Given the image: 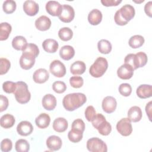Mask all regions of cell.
I'll return each instance as SVG.
<instances>
[{
    "label": "cell",
    "mask_w": 152,
    "mask_h": 152,
    "mask_svg": "<svg viewBox=\"0 0 152 152\" xmlns=\"http://www.w3.org/2000/svg\"><path fill=\"white\" fill-rule=\"evenodd\" d=\"M87 101L86 96L81 93H73L66 95L62 100L64 108L68 111H74L83 106Z\"/></svg>",
    "instance_id": "obj_1"
},
{
    "label": "cell",
    "mask_w": 152,
    "mask_h": 152,
    "mask_svg": "<svg viewBox=\"0 0 152 152\" xmlns=\"http://www.w3.org/2000/svg\"><path fill=\"white\" fill-rule=\"evenodd\" d=\"M135 9L130 4H126L116 11L114 16V20L119 26L126 25L135 16Z\"/></svg>",
    "instance_id": "obj_2"
},
{
    "label": "cell",
    "mask_w": 152,
    "mask_h": 152,
    "mask_svg": "<svg viewBox=\"0 0 152 152\" xmlns=\"http://www.w3.org/2000/svg\"><path fill=\"white\" fill-rule=\"evenodd\" d=\"M14 94L16 100L21 104L27 103L31 98V94L28 90L27 84L23 81L16 83V89Z\"/></svg>",
    "instance_id": "obj_3"
},
{
    "label": "cell",
    "mask_w": 152,
    "mask_h": 152,
    "mask_svg": "<svg viewBox=\"0 0 152 152\" xmlns=\"http://www.w3.org/2000/svg\"><path fill=\"white\" fill-rule=\"evenodd\" d=\"M108 68V62L106 58H97L89 69L90 75L95 78L101 77L106 71Z\"/></svg>",
    "instance_id": "obj_4"
},
{
    "label": "cell",
    "mask_w": 152,
    "mask_h": 152,
    "mask_svg": "<svg viewBox=\"0 0 152 152\" xmlns=\"http://www.w3.org/2000/svg\"><path fill=\"white\" fill-rule=\"evenodd\" d=\"M87 148L91 152H106L107 151L106 143L97 137L91 138L87 140Z\"/></svg>",
    "instance_id": "obj_5"
},
{
    "label": "cell",
    "mask_w": 152,
    "mask_h": 152,
    "mask_svg": "<svg viewBox=\"0 0 152 152\" xmlns=\"http://www.w3.org/2000/svg\"><path fill=\"white\" fill-rule=\"evenodd\" d=\"M116 129L121 135L124 137L129 136L132 132L131 121L128 118L121 119L116 124Z\"/></svg>",
    "instance_id": "obj_6"
},
{
    "label": "cell",
    "mask_w": 152,
    "mask_h": 152,
    "mask_svg": "<svg viewBox=\"0 0 152 152\" xmlns=\"http://www.w3.org/2000/svg\"><path fill=\"white\" fill-rule=\"evenodd\" d=\"M49 71L52 75L59 78L63 77L66 74L65 66L59 60H54L50 63Z\"/></svg>",
    "instance_id": "obj_7"
},
{
    "label": "cell",
    "mask_w": 152,
    "mask_h": 152,
    "mask_svg": "<svg viewBox=\"0 0 152 152\" xmlns=\"http://www.w3.org/2000/svg\"><path fill=\"white\" fill-rule=\"evenodd\" d=\"M75 11L74 8L68 4L62 5V10L61 14L58 16L59 20L64 23H70L74 19Z\"/></svg>",
    "instance_id": "obj_8"
},
{
    "label": "cell",
    "mask_w": 152,
    "mask_h": 152,
    "mask_svg": "<svg viewBox=\"0 0 152 152\" xmlns=\"http://www.w3.org/2000/svg\"><path fill=\"white\" fill-rule=\"evenodd\" d=\"M102 109L104 112L107 113H111L113 112L117 106V102L116 99L112 96H106L102 101Z\"/></svg>",
    "instance_id": "obj_9"
},
{
    "label": "cell",
    "mask_w": 152,
    "mask_h": 152,
    "mask_svg": "<svg viewBox=\"0 0 152 152\" xmlns=\"http://www.w3.org/2000/svg\"><path fill=\"white\" fill-rule=\"evenodd\" d=\"M62 10V5L55 1H49L46 4L47 12L52 16H59Z\"/></svg>",
    "instance_id": "obj_10"
},
{
    "label": "cell",
    "mask_w": 152,
    "mask_h": 152,
    "mask_svg": "<svg viewBox=\"0 0 152 152\" xmlns=\"http://www.w3.org/2000/svg\"><path fill=\"white\" fill-rule=\"evenodd\" d=\"M23 7L24 12L30 16H34L36 15L39 12V5L34 1H26L23 4Z\"/></svg>",
    "instance_id": "obj_11"
},
{
    "label": "cell",
    "mask_w": 152,
    "mask_h": 152,
    "mask_svg": "<svg viewBox=\"0 0 152 152\" xmlns=\"http://www.w3.org/2000/svg\"><path fill=\"white\" fill-rule=\"evenodd\" d=\"M36 58L33 55L22 53L20 59V65L21 68L27 70L33 67L35 64Z\"/></svg>",
    "instance_id": "obj_12"
},
{
    "label": "cell",
    "mask_w": 152,
    "mask_h": 152,
    "mask_svg": "<svg viewBox=\"0 0 152 152\" xmlns=\"http://www.w3.org/2000/svg\"><path fill=\"white\" fill-rule=\"evenodd\" d=\"M134 74L133 68L129 65L124 64L117 70L118 76L122 80L130 79Z\"/></svg>",
    "instance_id": "obj_13"
},
{
    "label": "cell",
    "mask_w": 152,
    "mask_h": 152,
    "mask_svg": "<svg viewBox=\"0 0 152 152\" xmlns=\"http://www.w3.org/2000/svg\"><path fill=\"white\" fill-rule=\"evenodd\" d=\"M33 126L32 124L27 121L20 122L17 126V131L21 136H27L32 133Z\"/></svg>",
    "instance_id": "obj_14"
},
{
    "label": "cell",
    "mask_w": 152,
    "mask_h": 152,
    "mask_svg": "<svg viewBox=\"0 0 152 152\" xmlns=\"http://www.w3.org/2000/svg\"><path fill=\"white\" fill-rule=\"evenodd\" d=\"M49 77V72L44 68H39L34 71L33 75V81L39 84H42L48 81Z\"/></svg>",
    "instance_id": "obj_15"
},
{
    "label": "cell",
    "mask_w": 152,
    "mask_h": 152,
    "mask_svg": "<svg viewBox=\"0 0 152 152\" xmlns=\"http://www.w3.org/2000/svg\"><path fill=\"white\" fill-rule=\"evenodd\" d=\"M62 142L61 138L56 135L49 136L46 140V145L51 151L59 150L62 147Z\"/></svg>",
    "instance_id": "obj_16"
},
{
    "label": "cell",
    "mask_w": 152,
    "mask_h": 152,
    "mask_svg": "<svg viewBox=\"0 0 152 152\" xmlns=\"http://www.w3.org/2000/svg\"><path fill=\"white\" fill-rule=\"evenodd\" d=\"M42 103L43 107L46 110H52L56 106V99L53 95L51 94H47L43 96Z\"/></svg>",
    "instance_id": "obj_17"
},
{
    "label": "cell",
    "mask_w": 152,
    "mask_h": 152,
    "mask_svg": "<svg viewBox=\"0 0 152 152\" xmlns=\"http://www.w3.org/2000/svg\"><path fill=\"white\" fill-rule=\"evenodd\" d=\"M35 26L39 30L46 31L50 27L51 21L47 16L42 15L36 20Z\"/></svg>",
    "instance_id": "obj_18"
},
{
    "label": "cell",
    "mask_w": 152,
    "mask_h": 152,
    "mask_svg": "<svg viewBox=\"0 0 152 152\" xmlns=\"http://www.w3.org/2000/svg\"><path fill=\"white\" fill-rule=\"evenodd\" d=\"M136 93L141 99L149 98L152 96V87L149 84H141L137 88Z\"/></svg>",
    "instance_id": "obj_19"
},
{
    "label": "cell",
    "mask_w": 152,
    "mask_h": 152,
    "mask_svg": "<svg viewBox=\"0 0 152 152\" xmlns=\"http://www.w3.org/2000/svg\"><path fill=\"white\" fill-rule=\"evenodd\" d=\"M128 118L131 122H137L142 118V111L140 107L134 106L131 107L128 112Z\"/></svg>",
    "instance_id": "obj_20"
},
{
    "label": "cell",
    "mask_w": 152,
    "mask_h": 152,
    "mask_svg": "<svg viewBox=\"0 0 152 152\" xmlns=\"http://www.w3.org/2000/svg\"><path fill=\"white\" fill-rule=\"evenodd\" d=\"M102 20V12L98 9L92 10L88 15V21L89 23L93 26L100 24Z\"/></svg>",
    "instance_id": "obj_21"
},
{
    "label": "cell",
    "mask_w": 152,
    "mask_h": 152,
    "mask_svg": "<svg viewBox=\"0 0 152 152\" xmlns=\"http://www.w3.org/2000/svg\"><path fill=\"white\" fill-rule=\"evenodd\" d=\"M58 42L52 39H47L42 43V47L43 49L48 53H55L58 49Z\"/></svg>",
    "instance_id": "obj_22"
},
{
    "label": "cell",
    "mask_w": 152,
    "mask_h": 152,
    "mask_svg": "<svg viewBox=\"0 0 152 152\" xmlns=\"http://www.w3.org/2000/svg\"><path fill=\"white\" fill-rule=\"evenodd\" d=\"M68 124L64 118L59 117L55 119L53 122V128L58 132H63L68 128Z\"/></svg>",
    "instance_id": "obj_23"
},
{
    "label": "cell",
    "mask_w": 152,
    "mask_h": 152,
    "mask_svg": "<svg viewBox=\"0 0 152 152\" xmlns=\"http://www.w3.org/2000/svg\"><path fill=\"white\" fill-rule=\"evenodd\" d=\"M50 118L49 115L46 113H40L35 119V123L37 126L41 129L47 128L50 124Z\"/></svg>",
    "instance_id": "obj_24"
},
{
    "label": "cell",
    "mask_w": 152,
    "mask_h": 152,
    "mask_svg": "<svg viewBox=\"0 0 152 152\" xmlns=\"http://www.w3.org/2000/svg\"><path fill=\"white\" fill-rule=\"evenodd\" d=\"M75 55V50L74 48L69 45H65L62 46L59 50V55L61 58L65 61L72 59Z\"/></svg>",
    "instance_id": "obj_25"
},
{
    "label": "cell",
    "mask_w": 152,
    "mask_h": 152,
    "mask_svg": "<svg viewBox=\"0 0 152 152\" xmlns=\"http://www.w3.org/2000/svg\"><path fill=\"white\" fill-rule=\"evenodd\" d=\"M86 66L84 62L77 61L70 66V72L73 75H81L86 71Z\"/></svg>",
    "instance_id": "obj_26"
},
{
    "label": "cell",
    "mask_w": 152,
    "mask_h": 152,
    "mask_svg": "<svg viewBox=\"0 0 152 152\" xmlns=\"http://www.w3.org/2000/svg\"><path fill=\"white\" fill-rule=\"evenodd\" d=\"M27 45V40L22 36H17L12 40V47L17 50H23Z\"/></svg>",
    "instance_id": "obj_27"
},
{
    "label": "cell",
    "mask_w": 152,
    "mask_h": 152,
    "mask_svg": "<svg viewBox=\"0 0 152 152\" xmlns=\"http://www.w3.org/2000/svg\"><path fill=\"white\" fill-rule=\"evenodd\" d=\"M15 124V118L11 114L7 113L2 116L1 118L0 124L2 128L5 129L11 128Z\"/></svg>",
    "instance_id": "obj_28"
},
{
    "label": "cell",
    "mask_w": 152,
    "mask_h": 152,
    "mask_svg": "<svg viewBox=\"0 0 152 152\" xmlns=\"http://www.w3.org/2000/svg\"><path fill=\"white\" fill-rule=\"evenodd\" d=\"M12 30L11 26L7 23L3 22L0 24V40H7Z\"/></svg>",
    "instance_id": "obj_29"
},
{
    "label": "cell",
    "mask_w": 152,
    "mask_h": 152,
    "mask_svg": "<svg viewBox=\"0 0 152 152\" xmlns=\"http://www.w3.org/2000/svg\"><path fill=\"white\" fill-rule=\"evenodd\" d=\"M99 51L103 54H108L112 50V45L110 42L106 39H102L97 43Z\"/></svg>",
    "instance_id": "obj_30"
},
{
    "label": "cell",
    "mask_w": 152,
    "mask_h": 152,
    "mask_svg": "<svg viewBox=\"0 0 152 152\" xmlns=\"http://www.w3.org/2000/svg\"><path fill=\"white\" fill-rule=\"evenodd\" d=\"M144 43V38L141 35H134L130 37L128 43L130 47L133 49L139 48Z\"/></svg>",
    "instance_id": "obj_31"
},
{
    "label": "cell",
    "mask_w": 152,
    "mask_h": 152,
    "mask_svg": "<svg viewBox=\"0 0 152 152\" xmlns=\"http://www.w3.org/2000/svg\"><path fill=\"white\" fill-rule=\"evenodd\" d=\"M124 62L125 64L130 65L133 68L134 70L140 68L138 58L135 54H128L124 59Z\"/></svg>",
    "instance_id": "obj_32"
},
{
    "label": "cell",
    "mask_w": 152,
    "mask_h": 152,
    "mask_svg": "<svg viewBox=\"0 0 152 152\" xmlns=\"http://www.w3.org/2000/svg\"><path fill=\"white\" fill-rule=\"evenodd\" d=\"M73 36L72 30L69 27H62L58 31V36L63 41H68L71 40Z\"/></svg>",
    "instance_id": "obj_33"
},
{
    "label": "cell",
    "mask_w": 152,
    "mask_h": 152,
    "mask_svg": "<svg viewBox=\"0 0 152 152\" xmlns=\"http://www.w3.org/2000/svg\"><path fill=\"white\" fill-rule=\"evenodd\" d=\"M83 135V132L72 128L68 134V138L72 142H78L82 140Z\"/></svg>",
    "instance_id": "obj_34"
},
{
    "label": "cell",
    "mask_w": 152,
    "mask_h": 152,
    "mask_svg": "<svg viewBox=\"0 0 152 152\" xmlns=\"http://www.w3.org/2000/svg\"><path fill=\"white\" fill-rule=\"evenodd\" d=\"M15 148L17 152H27L30 150V144L27 140L20 139L16 141Z\"/></svg>",
    "instance_id": "obj_35"
},
{
    "label": "cell",
    "mask_w": 152,
    "mask_h": 152,
    "mask_svg": "<svg viewBox=\"0 0 152 152\" xmlns=\"http://www.w3.org/2000/svg\"><path fill=\"white\" fill-rule=\"evenodd\" d=\"M97 129L100 134L106 136L108 135L112 131V126L106 120L100 124Z\"/></svg>",
    "instance_id": "obj_36"
},
{
    "label": "cell",
    "mask_w": 152,
    "mask_h": 152,
    "mask_svg": "<svg viewBox=\"0 0 152 152\" xmlns=\"http://www.w3.org/2000/svg\"><path fill=\"white\" fill-rule=\"evenodd\" d=\"M16 2L13 0L5 1L2 5L3 11L6 14H11L16 9Z\"/></svg>",
    "instance_id": "obj_37"
},
{
    "label": "cell",
    "mask_w": 152,
    "mask_h": 152,
    "mask_svg": "<svg viewBox=\"0 0 152 152\" xmlns=\"http://www.w3.org/2000/svg\"><path fill=\"white\" fill-rule=\"evenodd\" d=\"M22 53L29 54L36 58L39 53V49L36 44L28 43L25 49L23 50Z\"/></svg>",
    "instance_id": "obj_38"
},
{
    "label": "cell",
    "mask_w": 152,
    "mask_h": 152,
    "mask_svg": "<svg viewBox=\"0 0 152 152\" xmlns=\"http://www.w3.org/2000/svg\"><path fill=\"white\" fill-rule=\"evenodd\" d=\"M52 88L55 93L61 94L65 91L66 89V86L63 81H56L53 83Z\"/></svg>",
    "instance_id": "obj_39"
},
{
    "label": "cell",
    "mask_w": 152,
    "mask_h": 152,
    "mask_svg": "<svg viewBox=\"0 0 152 152\" xmlns=\"http://www.w3.org/2000/svg\"><path fill=\"white\" fill-rule=\"evenodd\" d=\"M119 93L125 97L130 96L132 92V87L128 83H122L119 87Z\"/></svg>",
    "instance_id": "obj_40"
},
{
    "label": "cell",
    "mask_w": 152,
    "mask_h": 152,
    "mask_svg": "<svg viewBox=\"0 0 152 152\" xmlns=\"http://www.w3.org/2000/svg\"><path fill=\"white\" fill-rule=\"evenodd\" d=\"M11 64L7 58H1L0 59V75L6 74L10 68Z\"/></svg>",
    "instance_id": "obj_41"
},
{
    "label": "cell",
    "mask_w": 152,
    "mask_h": 152,
    "mask_svg": "<svg viewBox=\"0 0 152 152\" xmlns=\"http://www.w3.org/2000/svg\"><path fill=\"white\" fill-rule=\"evenodd\" d=\"M69 83L72 87L78 88L83 86L84 84V80L81 77L72 76L69 78Z\"/></svg>",
    "instance_id": "obj_42"
},
{
    "label": "cell",
    "mask_w": 152,
    "mask_h": 152,
    "mask_svg": "<svg viewBox=\"0 0 152 152\" xmlns=\"http://www.w3.org/2000/svg\"><path fill=\"white\" fill-rule=\"evenodd\" d=\"M2 88L7 93H14L16 89V83L7 81L2 84Z\"/></svg>",
    "instance_id": "obj_43"
},
{
    "label": "cell",
    "mask_w": 152,
    "mask_h": 152,
    "mask_svg": "<svg viewBox=\"0 0 152 152\" xmlns=\"http://www.w3.org/2000/svg\"><path fill=\"white\" fill-rule=\"evenodd\" d=\"M12 147V142L8 138L4 139L1 142V150L4 152H8L11 150Z\"/></svg>",
    "instance_id": "obj_44"
},
{
    "label": "cell",
    "mask_w": 152,
    "mask_h": 152,
    "mask_svg": "<svg viewBox=\"0 0 152 152\" xmlns=\"http://www.w3.org/2000/svg\"><path fill=\"white\" fill-rule=\"evenodd\" d=\"M96 115V110L93 106H88L85 110V117L89 122L91 121Z\"/></svg>",
    "instance_id": "obj_45"
},
{
    "label": "cell",
    "mask_w": 152,
    "mask_h": 152,
    "mask_svg": "<svg viewBox=\"0 0 152 152\" xmlns=\"http://www.w3.org/2000/svg\"><path fill=\"white\" fill-rule=\"evenodd\" d=\"M104 121H106V118L102 113H96V116L91 122H92L93 126L97 129L100 124Z\"/></svg>",
    "instance_id": "obj_46"
},
{
    "label": "cell",
    "mask_w": 152,
    "mask_h": 152,
    "mask_svg": "<svg viewBox=\"0 0 152 152\" xmlns=\"http://www.w3.org/2000/svg\"><path fill=\"white\" fill-rule=\"evenodd\" d=\"M71 128L72 129L79 130L83 132L85 129V124L82 119H77L73 121Z\"/></svg>",
    "instance_id": "obj_47"
},
{
    "label": "cell",
    "mask_w": 152,
    "mask_h": 152,
    "mask_svg": "<svg viewBox=\"0 0 152 152\" xmlns=\"http://www.w3.org/2000/svg\"><path fill=\"white\" fill-rule=\"evenodd\" d=\"M138 58V60L139 62V66L140 68L146 65L147 62V55L143 52H139L135 54Z\"/></svg>",
    "instance_id": "obj_48"
},
{
    "label": "cell",
    "mask_w": 152,
    "mask_h": 152,
    "mask_svg": "<svg viewBox=\"0 0 152 152\" xmlns=\"http://www.w3.org/2000/svg\"><path fill=\"white\" fill-rule=\"evenodd\" d=\"M8 106V100L7 97L1 95L0 96V112H2L5 110Z\"/></svg>",
    "instance_id": "obj_49"
},
{
    "label": "cell",
    "mask_w": 152,
    "mask_h": 152,
    "mask_svg": "<svg viewBox=\"0 0 152 152\" xmlns=\"http://www.w3.org/2000/svg\"><path fill=\"white\" fill-rule=\"evenodd\" d=\"M122 2L121 0H102L101 3L106 7L117 6Z\"/></svg>",
    "instance_id": "obj_50"
},
{
    "label": "cell",
    "mask_w": 152,
    "mask_h": 152,
    "mask_svg": "<svg viewBox=\"0 0 152 152\" xmlns=\"http://www.w3.org/2000/svg\"><path fill=\"white\" fill-rule=\"evenodd\" d=\"M151 6H152V2L149 1L145 4L144 6V11L147 15L149 17H151Z\"/></svg>",
    "instance_id": "obj_51"
},
{
    "label": "cell",
    "mask_w": 152,
    "mask_h": 152,
    "mask_svg": "<svg viewBox=\"0 0 152 152\" xmlns=\"http://www.w3.org/2000/svg\"><path fill=\"white\" fill-rule=\"evenodd\" d=\"M145 112L148 117L150 121H151V101L149 102L145 106Z\"/></svg>",
    "instance_id": "obj_52"
}]
</instances>
